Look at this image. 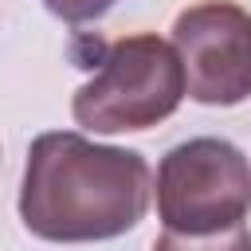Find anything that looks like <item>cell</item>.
I'll return each instance as SVG.
<instances>
[{"mask_svg":"<svg viewBox=\"0 0 251 251\" xmlns=\"http://www.w3.org/2000/svg\"><path fill=\"white\" fill-rule=\"evenodd\" d=\"M251 161L224 137H188L157 165V247H251Z\"/></svg>","mask_w":251,"mask_h":251,"instance_id":"2","label":"cell"},{"mask_svg":"<svg viewBox=\"0 0 251 251\" xmlns=\"http://www.w3.org/2000/svg\"><path fill=\"white\" fill-rule=\"evenodd\" d=\"M149 180V165L137 149L51 129L27 149L20 220L31 235L51 243L114 239L145 220Z\"/></svg>","mask_w":251,"mask_h":251,"instance_id":"1","label":"cell"},{"mask_svg":"<svg viewBox=\"0 0 251 251\" xmlns=\"http://www.w3.org/2000/svg\"><path fill=\"white\" fill-rule=\"evenodd\" d=\"M173 47L184 67V94L200 106L251 98V12L231 0H204L176 16Z\"/></svg>","mask_w":251,"mask_h":251,"instance_id":"4","label":"cell"},{"mask_svg":"<svg viewBox=\"0 0 251 251\" xmlns=\"http://www.w3.org/2000/svg\"><path fill=\"white\" fill-rule=\"evenodd\" d=\"M114 4H118V0H43V8H47L51 16H59L63 24H75V27L102 20Z\"/></svg>","mask_w":251,"mask_h":251,"instance_id":"5","label":"cell"},{"mask_svg":"<svg viewBox=\"0 0 251 251\" xmlns=\"http://www.w3.org/2000/svg\"><path fill=\"white\" fill-rule=\"evenodd\" d=\"M184 98V67L173 43L153 31L106 43L90 82L71 98V114L94 133H133L176 114Z\"/></svg>","mask_w":251,"mask_h":251,"instance_id":"3","label":"cell"}]
</instances>
